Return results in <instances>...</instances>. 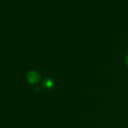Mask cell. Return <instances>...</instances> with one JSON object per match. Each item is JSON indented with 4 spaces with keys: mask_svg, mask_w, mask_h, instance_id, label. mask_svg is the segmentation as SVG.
Segmentation results:
<instances>
[{
    "mask_svg": "<svg viewBox=\"0 0 128 128\" xmlns=\"http://www.w3.org/2000/svg\"><path fill=\"white\" fill-rule=\"evenodd\" d=\"M126 66L128 67V55L126 56Z\"/></svg>",
    "mask_w": 128,
    "mask_h": 128,
    "instance_id": "obj_3",
    "label": "cell"
},
{
    "mask_svg": "<svg viewBox=\"0 0 128 128\" xmlns=\"http://www.w3.org/2000/svg\"><path fill=\"white\" fill-rule=\"evenodd\" d=\"M40 76L36 71H31L28 74L27 80L31 84H35L39 81Z\"/></svg>",
    "mask_w": 128,
    "mask_h": 128,
    "instance_id": "obj_1",
    "label": "cell"
},
{
    "mask_svg": "<svg viewBox=\"0 0 128 128\" xmlns=\"http://www.w3.org/2000/svg\"><path fill=\"white\" fill-rule=\"evenodd\" d=\"M45 85L46 86H48V87H50L52 85V82H51V81L50 80H48V81H46L45 82Z\"/></svg>",
    "mask_w": 128,
    "mask_h": 128,
    "instance_id": "obj_2",
    "label": "cell"
}]
</instances>
